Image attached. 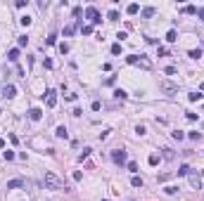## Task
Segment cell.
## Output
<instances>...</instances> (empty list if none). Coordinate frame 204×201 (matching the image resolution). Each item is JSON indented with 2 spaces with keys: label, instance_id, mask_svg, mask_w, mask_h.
I'll list each match as a JSON object with an SVG mask.
<instances>
[{
  "label": "cell",
  "instance_id": "obj_1",
  "mask_svg": "<svg viewBox=\"0 0 204 201\" xmlns=\"http://www.w3.org/2000/svg\"><path fill=\"white\" fill-rule=\"evenodd\" d=\"M43 185H45V189H55V192H62V189H64V192H67V185H64L52 170H48V173L43 175Z\"/></svg>",
  "mask_w": 204,
  "mask_h": 201
},
{
  "label": "cell",
  "instance_id": "obj_2",
  "mask_svg": "<svg viewBox=\"0 0 204 201\" xmlns=\"http://www.w3.org/2000/svg\"><path fill=\"white\" fill-rule=\"evenodd\" d=\"M126 62H128V64H135V66H143V69H152V62L147 59V57H143V54H140V57H138V54H128Z\"/></svg>",
  "mask_w": 204,
  "mask_h": 201
},
{
  "label": "cell",
  "instance_id": "obj_3",
  "mask_svg": "<svg viewBox=\"0 0 204 201\" xmlns=\"http://www.w3.org/2000/svg\"><path fill=\"white\" fill-rule=\"evenodd\" d=\"M86 17L90 19V26H95V24H102V14H100V10H97L95 5L86 7Z\"/></svg>",
  "mask_w": 204,
  "mask_h": 201
},
{
  "label": "cell",
  "instance_id": "obj_4",
  "mask_svg": "<svg viewBox=\"0 0 204 201\" xmlns=\"http://www.w3.org/2000/svg\"><path fill=\"white\" fill-rule=\"evenodd\" d=\"M159 90H162L164 95L173 97V95L178 92V83H173V80H159Z\"/></svg>",
  "mask_w": 204,
  "mask_h": 201
},
{
  "label": "cell",
  "instance_id": "obj_5",
  "mask_svg": "<svg viewBox=\"0 0 204 201\" xmlns=\"http://www.w3.org/2000/svg\"><path fill=\"white\" fill-rule=\"evenodd\" d=\"M126 159H128V154H126L123 149H114V152H112V161H114L116 166H123Z\"/></svg>",
  "mask_w": 204,
  "mask_h": 201
},
{
  "label": "cell",
  "instance_id": "obj_6",
  "mask_svg": "<svg viewBox=\"0 0 204 201\" xmlns=\"http://www.w3.org/2000/svg\"><path fill=\"white\" fill-rule=\"evenodd\" d=\"M0 95H2L5 100H12L14 95H17V88H14V85H2V88H0Z\"/></svg>",
  "mask_w": 204,
  "mask_h": 201
},
{
  "label": "cell",
  "instance_id": "obj_7",
  "mask_svg": "<svg viewBox=\"0 0 204 201\" xmlns=\"http://www.w3.org/2000/svg\"><path fill=\"white\" fill-rule=\"evenodd\" d=\"M17 187H26V180L24 177H14V180L7 182V189H17Z\"/></svg>",
  "mask_w": 204,
  "mask_h": 201
},
{
  "label": "cell",
  "instance_id": "obj_8",
  "mask_svg": "<svg viewBox=\"0 0 204 201\" xmlns=\"http://www.w3.org/2000/svg\"><path fill=\"white\" fill-rule=\"evenodd\" d=\"M45 95H48V107L52 109L55 104H57V92H55L52 88H48V90H45Z\"/></svg>",
  "mask_w": 204,
  "mask_h": 201
},
{
  "label": "cell",
  "instance_id": "obj_9",
  "mask_svg": "<svg viewBox=\"0 0 204 201\" xmlns=\"http://www.w3.org/2000/svg\"><path fill=\"white\" fill-rule=\"evenodd\" d=\"M29 118H31V121H41V118H43V111H41L38 107L29 109Z\"/></svg>",
  "mask_w": 204,
  "mask_h": 201
},
{
  "label": "cell",
  "instance_id": "obj_10",
  "mask_svg": "<svg viewBox=\"0 0 204 201\" xmlns=\"http://www.w3.org/2000/svg\"><path fill=\"white\" fill-rule=\"evenodd\" d=\"M55 135H57L60 140H67V137H69V133H67V128H64V126L57 128V130H55Z\"/></svg>",
  "mask_w": 204,
  "mask_h": 201
},
{
  "label": "cell",
  "instance_id": "obj_11",
  "mask_svg": "<svg viewBox=\"0 0 204 201\" xmlns=\"http://www.w3.org/2000/svg\"><path fill=\"white\" fill-rule=\"evenodd\" d=\"M7 59H10V62H17V59H19V50H17V47H12V50L7 52Z\"/></svg>",
  "mask_w": 204,
  "mask_h": 201
},
{
  "label": "cell",
  "instance_id": "obj_12",
  "mask_svg": "<svg viewBox=\"0 0 204 201\" xmlns=\"http://www.w3.org/2000/svg\"><path fill=\"white\" fill-rule=\"evenodd\" d=\"M190 170H192V168L188 166V163H183V166L178 168V175H180V177H185V175H190Z\"/></svg>",
  "mask_w": 204,
  "mask_h": 201
},
{
  "label": "cell",
  "instance_id": "obj_13",
  "mask_svg": "<svg viewBox=\"0 0 204 201\" xmlns=\"http://www.w3.org/2000/svg\"><path fill=\"white\" fill-rule=\"evenodd\" d=\"M190 185H192L195 189H202V180H199L197 175H190Z\"/></svg>",
  "mask_w": 204,
  "mask_h": 201
},
{
  "label": "cell",
  "instance_id": "obj_14",
  "mask_svg": "<svg viewBox=\"0 0 204 201\" xmlns=\"http://www.w3.org/2000/svg\"><path fill=\"white\" fill-rule=\"evenodd\" d=\"M114 97H116V100H126V97H128V92H126V90H121V88H116V90H114Z\"/></svg>",
  "mask_w": 204,
  "mask_h": 201
},
{
  "label": "cell",
  "instance_id": "obj_15",
  "mask_svg": "<svg viewBox=\"0 0 204 201\" xmlns=\"http://www.w3.org/2000/svg\"><path fill=\"white\" fill-rule=\"evenodd\" d=\"M126 12H128V14H138V12H140V5H135V2H131V5L126 7Z\"/></svg>",
  "mask_w": 204,
  "mask_h": 201
},
{
  "label": "cell",
  "instance_id": "obj_16",
  "mask_svg": "<svg viewBox=\"0 0 204 201\" xmlns=\"http://www.w3.org/2000/svg\"><path fill=\"white\" fill-rule=\"evenodd\" d=\"M131 185H133V187H143L145 182H143V177H138V175H133V177H131Z\"/></svg>",
  "mask_w": 204,
  "mask_h": 201
},
{
  "label": "cell",
  "instance_id": "obj_17",
  "mask_svg": "<svg viewBox=\"0 0 204 201\" xmlns=\"http://www.w3.org/2000/svg\"><path fill=\"white\" fill-rule=\"evenodd\" d=\"M143 17H145V19L154 17V7H143Z\"/></svg>",
  "mask_w": 204,
  "mask_h": 201
},
{
  "label": "cell",
  "instance_id": "obj_18",
  "mask_svg": "<svg viewBox=\"0 0 204 201\" xmlns=\"http://www.w3.org/2000/svg\"><path fill=\"white\" fill-rule=\"evenodd\" d=\"M176 36H178V33H176V28H171L169 33H166V40H169V43H176V40H178Z\"/></svg>",
  "mask_w": 204,
  "mask_h": 201
},
{
  "label": "cell",
  "instance_id": "obj_19",
  "mask_svg": "<svg viewBox=\"0 0 204 201\" xmlns=\"http://www.w3.org/2000/svg\"><path fill=\"white\" fill-rule=\"evenodd\" d=\"M202 97H204L202 92H190V95H188V100H190V102H199Z\"/></svg>",
  "mask_w": 204,
  "mask_h": 201
},
{
  "label": "cell",
  "instance_id": "obj_20",
  "mask_svg": "<svg viewBox=\"0 0 204 201\" xmlns=\"http://www.w3.org/2000/svg\"><path fill=\"white\" fill-rule=\"evenodd\" d=\"M188 137H190L192 142H199V140H202V133H197V130H192V133L188 135Z\"/></svg>",
  "mask_w": 204,
  "mask_h": 201
},
{
  "label": "cell",
  "instance_id": "obj_21",
  "mask_svg": "<svg viewBox=\"0 0 204 201\" xmlns=\"http://www.w3.org/2000/svg\"><path fill=\"white\" fill-rule=\"evenodd\" d=\"M74 31H76V24H69V26L64 28V36L69 38V36H74Z\"/></svg>",
  "mask_w": 204,
  "mask_h": 201
},
{
  "label": "cell",
  "instance_id": "obj_22",
  "mask_svg": "<svg viewBox=\"0 0 204 201\" xmlns=\"http://www.w3.org/2000/svg\"><path fill=\"white\" fill-rule=\"evenodd\" d=\"M107 19H109V21H116V19H119V12H116V10H109Z\"/></svg>",
  "mask_w": 204,
  "mask_h": 201
},
{
  "label": "cell",
  "instance_id": "obj_23",
  "mask_svg": "<svg viewBox=\"0 0 204 201\" xmlns=\"http://www.w3.org/2000/svg\"><path fill=\"white\" fill-rule=\"evenodd\" d=\"M188 54H190L192 59H199V57H202V50H199V47H197V50H190V52H188Z\"/></svg>",
  "mask_w": 204,
  "mask_h": 201
},
{
  "label": "cell",
  "instance_id": "obj_24",
  "mask_svg": "<svg viewBox=\"0 0 204 201\" xmlns=\"http://www.w3.org/2000/svg\"><path fill=\"white\" fill-rule=\"evenodd\" d=\"M2 156H5V161H14V152H12V149H7V152H2Z\"/></svg>",
  "mask_w": 204,
  "mask_h": 201
},
{
  "label": "cell",
  "instance_id": "obj_25",
  "mask_svg": "<svg viewBox=\"0 0 204 201\" xmlns=\"http://www.w3.org/2000/svg\"><path fill=\"white\" fill-rule=\"evenodd\" d=\"M112 54H121V43H114V45H112Z\"/></svg>",
  "mask_w": 204,
  "mask_h": 201
},
{
  "label": "cell",
  "instance_id": "obj_26",
  "mask_svg": "<svg viewBox=\"0 0 204 201\" xmlns=\"http://www.w3.org/2000/svg\"><path fill=\"white\" fill-rule=\"evenodd\" d=\"M81 31H83V36H90V33H93V26L86 24V26H81Z\"/></svg>",
  "mask_w": 204,
  "mask_h": 201
},
{
  "label": "cell",
  "instance_id": "obj_27",
  "mask_svg": "<svg viewBox=\"0 0 204 201\" xmlns=\"http://www.w3.org/2000/svg\"><path fill=\"white\" fill-rule=\"evenodd\" d=\"M29 45V36H19V47H26Z\"/></svg>",
  "mask_w": 204,
  "mask_h": 201
},
{
  "label": "cell",
  "instance_id": "obj_28",
  "mask_svg": "<svg viewBox=\"0 0 204 201\" xmlns=\"http://www.w3.org/2000/svg\"><path fill=\"white\" fill-rule=\"evenodd\" d=\"M171 135H173V140H183V137H185V135H183V130H173Z\"/></svg>",
  "mask_w": 204,
  "mask_h": 201
},
{
  "label": "cell",
  "instance_id": "obj_29",
  "mask_svg": "<svg viewBox=\"0 0 204 201\" xmlns=\"http://www.w3.org/2000/svg\"><path fill=\"white\" fill-rule=\"evenodd\" d=\"M19 21H21V26H29V24H31V17H29V14H24Z\"/></svg>",
  "mask_w": 204,
  "mask_h": 201
},
{
  "label": "cell",
  "instance_id": "obj_30",
  "mask_svg": "<svg viewBox=\"0 0 204 201\" xmlns=\"http://www.w3.org/2000/svg\"><path fill=\"white\" fill-rule=\"evenodd\" d=\"M173 156H176V154H173V149H164V159H173Z\"/></svg>",
  "mask_w": 204,
  "mask_h": 201
},
{
  "label": "cell",
  "instance_id": "obj_31",
  "mask_svg": "<svg viewBox=\"0 0 204 201\" xmlns=\"http://www.w3.org/2000/svg\"><path fill=\"white\" fill-rule=\"evenodd\" d=\"M128 170H131V173H138V163H135V161H128Z\"/></svg>",
  "mask_w": 204,
  "mask_h": 201
},
{
  "label": "cell",
  "instance_id": "obj_32",
  "mask_svg": "<svg viewBox=\"0 0 204 201\" xmlns=\"http://www.w3.org/2000/svg\"><path fill=\"white\" fill-rule=\"evenodd\" d=\"M147 161H150V166H157V163H159V156H157V154H152Z\"/></svg>",
  "mask_w": 204,
  "mask_h": 201
},
{
  "label": "cell",
  "instance_id": "obj_33",
  "mask_svg": "<svg viewBox=\"0 0 204 201\" xmlns=\"http://www.w3.org/2000/svg\"><path fill=\"white\" fill-rule=\"evenodd\" d=\"M183 12H188V14H195V12H197V7H195V5H188V7L183 10Z\"/></svg>",
  "mask_w": 204,
  "mask_h": 201
},
{
  "label": "cell",
  "instance_id": "obj_34",
  "mask_svg": "<svg viewBox=\"0 0 204 201\" xmlns=\"http://www.w3.org/2000/svg\"><path fill=\"white\" fill-rule=\"evenodd\" d=\"M60 52H62V54L69 52V45H67V43H60Z\"/></svg>",
  "mask_w": 204,
  "mask_h": 201
},
{
  "label": "cell",
  "instance_id": "obj_35",
  "mask_svg": "<svg viewBox=\"0 0 204 201\" xmlns=\"http://www.w3.org/2000/svg\"><path fill=\"white\" fill-rule=\"evenodd\" d=\"M185 116H188V121H197V114H195V111H185Z\"/></svg>",
  "mask_w": 204,
  "mask_h": 201
},
{
  "label": "cell",
  "instance_id": "obj_36",
  "mask_svg": "<svg viewBox=\"0 0 204 201\" xmlns=\"http://www.w3.org/2000/svg\"><path fill=\"white\" fill-rule=\"evenodd\" d=\"M45 43H48V45H55V43H57V36L52 33V36H50V38H45Z\"/></svg>",
  "mask_w": 204,
  "mask_h": 201
},
{
  "label": "cell",
  "instance_id": "obj_37",
  "mask_svg": "<svg viewBox=\"0 0 204 201\" xmlns=\"http://www.w3.org/2000/svg\"><path fill=\"white\" fill-rule=\"evenodd\" d=\"M164 74H169V76H173V74H176V66H166V69H164Z\"/></svg>",
  "mask_w": 204,
  "mask_h": 201
},
{
  "label": "cell",
  "instance_id": "obj_38",
  "mask_svg": "<svg viewBox=\"0 0 204 201\" xmlns=\"http://www.w3.org/2000/svg\"><path fill=\"white\" fill-rule=\"evenodd\" d=\"M164 192H166V194H178V187H166Z\"/></svg>",
  "mask_w": 204,
  "mask_h": 201
},
{
  "label": "cell",
  "instance_id": "obj_39",
  "mask_svg": "<svg viewBox=\"0 0 204 201\" xmlns=\"http://www.w3.org/2000/svg\"><path fill=\"white\" fill-rule=\"evenodd\" d=\"M26 2H29V0H17L14 5H17V7H19V10H21V7H26Z\"/></svg>",
  "mask_w": 204,
  "mask_h": 201
},
{
  "label": "cell",
  "instance_id": "obj_40",
  "mask_svg": "<svg viewBox=\"0 0 204 201\" xmlns=\"http://www.w3.org/2000/svg\"><path fill=\"white\" fill-rule=\"evenodd\" d=\"M88 154H90V149H88V147H86V149H83V152H81V156H78V159H81V161H83V159H86V156H88Z\"/></svg>",
  "mask_w": 204,
  "mask_h": 201
},
{
  "label": "cell",
  "instance_id": "obj_41",
  "mask_svg": "<svg viewBox=\"0 0 204 201\" xmlns=\"http://www.w3.org/2000/svg\"><path fill=\"white\" fill-rule=\"evenodd\" d=\"M197 14H199V19L204 21V7H199V10H197Z\"/></svg>",
  "mask_w": 204,
  "mask_h": 201
},
{
  "label": "cell",
  "instance_id": "obj_42",
  "mask_svg": "<svg viewBox=\"0 0 204 201\" xmlns=\"http://www.w3.org/2000/svg\"><path fill=\"white\" fill-rule=\"evenodd\" d=\"M0 149H5V140L2 137H0Z\"/></svg>",
  "mask_w": 204,
  "mask_h": 201
},
{
  "label": "cell",
  "instance_id": "obj_43",
  "mask_svg": "<svg viewBox=\"0 0 204 201\" xmlns=\"http://www.w3.org/2000/svg\"><path fill=\"white\" fill-rule=\"evenodd\" d=\"M199 90H202V92H204V83H202V85H199Z\"/></svg>",
  "mask_w": 204,
  "mask_h": 201
}]
</instances>
